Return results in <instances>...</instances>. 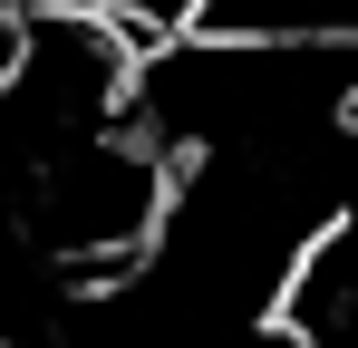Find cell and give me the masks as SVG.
Segmentation results:
<instances>
[{"mask_svg":"<svg viewBox=\"0 0 358 348\" xmlns=\"http://www.w3.org/2000/svg\"><path fill=\"white\" fill-rule=\"evenodd\" d=\"M39 10H87V0H0V20H39Z\"/></svg>","mask_w":358,"mask_h":348,"instance_id":"1","label":"cell"}]
</instances>
